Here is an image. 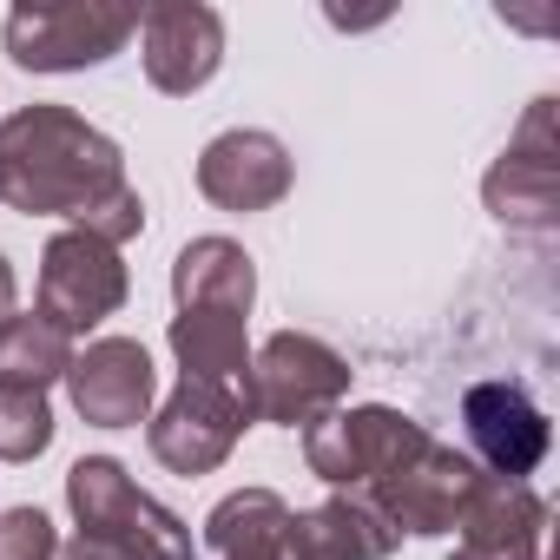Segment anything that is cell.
<instances>
[{"label":"cell","mask_w":560,"mask_h":560,"mask_svg":"<svg viewBox=\"0 0 560 560\" xmlns=\"http://www.w3.org/2000/svg\"><path fill=\"white\" fill-rule=\"evenodd\" d=\"M462 429H468V462L494 481H527L547 462V409L521 389V383H475L462 396Z\"/></svg>","instance_id":"10"},{"label":"cell","mask_w":560,"mask_h":560,"mask_svg":"<svg viewBox=\"0 0 560 560\" xmlns=\"http://www.w3.org/2000/svg\"><path fill=\"white\" fill-rule=\"evenodd\" d=\"M73 231H86V237H100V244H132L139 231H145V198L132 191V185H119V191H106L100 205H86L80 218H73Z\"/></svg>","instance_id":"21"},{"label":"cell","mask_w":560,"mask_h":560,"mask_svg":"<svg viewBox=\"0 0 560 560\" xmlns=\"http://www.w3.org/2000/svg\"><path fill=\"white\" fill-rule=\"evenodd\" d=\"M250 429V409L237 389H218V383H191L178 376V389L145 416V448L172 468V475H211L231 462L237 435Z\"/></svg>","instance_id":"7"},{"label":"cell","mask_w":560,"mask_h":560,"mask_svg":"<svg viewBox=\"0 0 560 560\" xmlns=\"http://www.w3.org/2000/svg\"><path fill=\"white\" fill-rule=\"evenodd\" d=\"M67 370H73V337L60 324H47L40 311L0 324V389L47 396L54 383H67Z\"/></svg>","instance_id":"19"},{"label":"cell","mask_w":560,"mask_h":560,"mask_svg":"<svg viewBox=\"0 0 560 560\" xmlns=\"http://www.w3.org/2000/svg\"><path fill=\"white\" fill-rule=\"evenodd\" d=\"M67 508H73L80 534L119 547L126 560H198L191 527L165 501H152L113 455H80L67 468Z\"/></svg>","instance_id":"2"},{"label":"cell","mask_w":560,"mask_h":560,"mask_svg":"<svg viewBox=\"0 0 560 560\" xmlns=\"http://www.w3.org/2000/svg\"><path fill=\"white\" fill-rule=\"evenodd\" d=\"M284 527H291V501L277 488H237L205 514V540L218 560L237 553H284Z\"/></svg>","instance_id":"18"},{"label":"cell","mask_w":560,"mask_h":560,"mask_svg":"<svg viewBox=\"0 0 560 560\" xmlns=\"http://www.w3.org/2000/svg\"><path fill=\"white\" fill-rule=\"evenodd\" d=\"M14 304H21V284H14V264H8V250H0V324L14 317Z\"/></svg>","instance_id":"24"},{"label":"cell","mask_w":560,"mask_h":560,"mask_svg":"<svg viewBox=\"0 0 560 560\" xmlns=\"http://www.w3.org/2000/svg\"><path fill=\"white\" fill-rule=\"evenodd\" d=\"M139 60L145 80L172 100H191L218 80L224 67V21L205 0H159L139 14Z\"/></svg>","instance_id":"9"},{"label":"cell","mask_w":560,"mask_h":560,"mask_svg":"<svg viewBox=\"0 0 560 560\" xmlns=\"http://www.w3.org/2000/svg\"><path fill=\"white\" fill-rule=\"evenodd\" d=\"M54 560H126L119 547H106V540H93V534H73V540H60V553Z\"/></svg>","instance_id":"23"},{"label":"cell","mask_w":560,"mask_h":560,"mask_svg":"<svg viewBox=\"0 0 560 560\" xmlns=\"http://www.w3.org/2000/svg\"><path fill=\"white\" fill-rule=\"evenodd\" d=\"M165 343H172V357H178V370L191 383H218V389L244 396V376H250L244 317H231V311H178Z\"/></svg>","instance_id":"17"},{"label":"cell","mask_w":560,"mask_h":560,"mask_svg":"<svg viewBox=\"0 0 560 560\" xmlns=\"http://www.w3.org/2000/svg\"><path fill=\"white\" fill-rule=\"evenodd\" d=\"M343 396H350V363L311 330H277L250 350V376H244L250 422L311 429L317 416L343 409Z\"/></svg>","instance_id":"4"},{"label":"cell","mask_w":560,"mask_h":560,"mask_svg":"<svg viewBox=\"0 0 560 560\" xmlns=\"http://www.w3.org/2000/svg\"><path fill=\"white\" fill-rule=\"evenodd\" d=\"M402 534L383 521L370 494H330L284 527V560H389Z\"/></svg>","instance_id":"15"},{"label":"cell","mask_w":560,"mask_h":560,"mask_svg":"<svg viewBox=\"0 0 560 560\" xmlns=\"http://www.w3.org/2000/svg\"><path fill=\"white\" fill-rule=\"evenodd\" d=\"M475 488H481V468H475L462 448H448V442L429 435L396 475H383V481L370 488V501L383 508V521H389L396 534L435 540V534H455V521H462V508H468Z\"/></svg>","instance_id":"8"},{"label":"cell","mask_w":560,"mask_h":560,"mask_svg":"<svg viewBox=\"0 0 560 560\" xmlns=\"http://www.w3.org/2000/svg\"><path fill=\"white\" fill-rule=\"evenodd\" d=\"M139 34V8H113V0H27L8 14L0 40L21 73H86L126 54Z\"/></svg>","instance_id":"3"},{"label":"cell","mask_w":560,"mask_h":560,"mask_svg":"<svg viewBox=\"0 0 560 560\" xmlns=\"http://www.w3.org/2000/svg\"><path fill=\"white\" fill-rule=\"evenodd\" d=\"M67 396H73L80 422H93V429H139L159 402V370H152L145 343L93 337L86 350H73Z\"/></svg>","instance_id":"13"},{"label":"cell","mask_w":560,"mask_h":560,"mask_svg":"<svg viewBox=\"0 0 560 560\" xmlns=\"http://www.w3.org/2000/svg\"><path fill=\"white\" fill-rule=\"evenodd\" d=\"M60 534L40 508H8L0 514V560H54Z\"/></svg>","instance_id":"22"},{"label":"cell","mask_w":560,"mask_h":560,"mask_svg":"<svg viewBox=\"0 0 560 560\" xmlns=\"http://www.w3.org/2000/svg\"><path fill=\"white\" fill-rule=\"evenodd\" d=\"M291 185H298V159L264 126H231L198 152V191L218 211H244V218L270 211V205L291 198Z\"/></svg>","instance_id":"11"},{"label":"cell","mask_w":560,"mask_h":560,"mask_svg":"<svg viewBox=\"0 0 560 560\" xmlns=\"http://www.w3.org/2000/svg\"><path fill=\"white\" fill-rule=\"evenodd\" d=\"M126 291H132V277L113 244H100L73 224L47 237V250H40V317L47 324H60L67 337H86L126 311Z\"/></svg>","instance_id":"6"},{"label":"cell","mask_w":560,"mask_h":560,"mask_svg":"<svg viewBox=\"0 0 560 560\" xmlns=\"http://www.w3.org/2000/svg\"><path fill=\"white\" fill-rule=\"evenodd\" d=\"M126 185V152L73 106H21L0 119V198L27 218H80Z\"/></svg>","instance_id":"1"},{"label":"cell","mask_w":560,"mask_h":560,"mask_svg":"<svg viewBox=\"0 0 560 560\" xmlns=\"http://www.w3.org/2000/svg\"><path fill=\"white\" fill-rule=\"evenodd\" d=\"M54 448V402L34 389H0V462H34Z\"/></svg>","instance_id":"20"},{"label":"cell","mask_w":560,"mask_h":560,"mask_svg":"<svg viewBox=\"0 0 560 560\" xmlns=\"http://www.w3.org/2000/svg\"><path fill=\"white\" fill-rule=\"evenodd\" d=\"M429 442V429L402 409L383 402H357V409H330L304 429V462L311 475H324L337 494H370L383 475H396L416 448Z\"/></svg>","instance_id":"5"},{"label":"cell","mask_w":560,"mask_h":560,"mask_svg":"<svg viewBox=\"0 0 560 560\" xmlns=\"http://www.w3.org/2000/svg\"><path fill=\"white\" fill-rule=\"evenodd\" d=\"M540 534H547V501L527 481L481 475V488L468 494V508L455 521L448 560H540Z\"/></svg>","instance_id":"14"},{"label":"cell","mask_w":560,"mask_h":560,"mask_svg":"<svg viewBox=\"0 0 560 560\" xmlns=\"http://www.w3.org/2000/svg\"><path fill=\"white\" fill-rule=\"evenodd\" d=\"M481 198L501 224H521V231H547L553 224V205H560V152H553V100H534L521 132L508 139V152L488 165L481 178Z\"/></svg>","instance_id":"12"},{"label":"cell","mask_w":560,"mask_h":560,"mask_svg":"<svg viewBox=\"0 0 560 560\" xmlns=\"http://www.w3.org/2000/svg\"><path fill=\"white\" fill-rule=\"evenodd\" d=\"M172 304L178 311H231L250 317L257 304V264L237 237H191L172 257Z\"/></svg>","instance_id":"16"},{"label":"cell","mask_w":560,"mask_h":560,"mask_svg":"<svg viewBox=\"0 0 560 560\" xmlns=\"http://www.w3.org/2000/svg\"><path fill=\"white\" fill-rule=\"evenodd\" d=\"M237 560H284V553H237Z\"/></svg>","instance_id":"25"}]
</instances>
